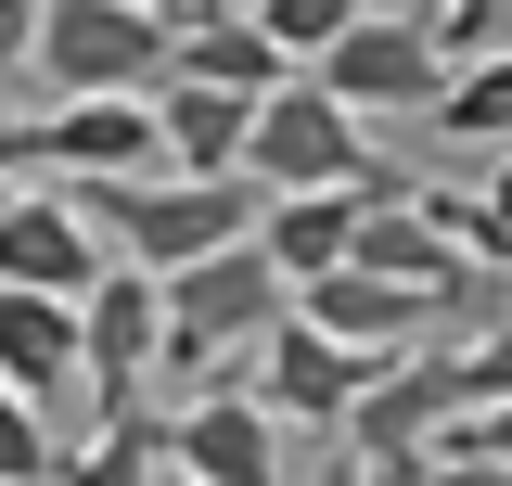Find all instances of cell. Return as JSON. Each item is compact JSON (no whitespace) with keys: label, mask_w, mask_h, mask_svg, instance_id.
<instances>
[{"label":"cell","mask_w":512,"mask_h":486,"mask_svg":"<svg viewBox=\"0 0 512 486\" xmlns=\"http://www.w3.org/2000/svg\"><path fill=\"white\" fill-rule=\"evenodd\" d=\"M282 269L256 256V243H231V256H192V269H167L154 282V320H167V346H154V371L167 384H192V397H218L231 371L282 333Z\"/></svg>","instance_id":"cell-1"},{"label":"cell","mask_w":512,"mask_h":486,"mask_svg":"<svg viewBox=\"0 0 512 486\" xmlns=\"http://www.w3.org/2000/svg\"><path fill=\"white\" fill-rule=\"evenodd\" d=\"M26 77H39L52 103H154V77H167V13H128V0H39Z\"/></svg>","instance_id":"cell-2"},{"label":"cell","mask_w":512,"mask_h":486,"mask_svg":"<svg viewBox=\"0 0 512 486\" xmlns=\"http://www.w3.org/2000/svg\"><path fill=\"white\" fill-rule=\"evenodd\" d=\"M372 141H359V116L346 103H320L308 77H282L269 103L244 116V192L256 205H282V192H372Z\"/></svg>","instance_id":"cell-3"},{"label":"cell","mask_w":512,"mask_h":486,"mask_svg":"<svg viewBox=\"0 0 512 486\" xmlns=\"http://www.w3.org/2000/svg\"><path fill=\"white\" fill-rule=\"evenodd\" d=\"M308 90H320V103H346V116H436L448 64H436V39H423L410 13H359V26L308 64Z\"/></svg>","instance_id":"cell-4"},{"label":"cell","mask_w":512,"mask_h":486,"mask_svg":"<svg viewBox=\"0 0 512 486\" xmlns=\"http://www.w3.org/2000/svg\"><path fill=\"white\" fill-rule=\"evenodd\" d=\"M154 346H167L154 282H141V269H103V282L77 295V397H90V423L141 410V371H154Z\"/></svg>","instance_id":"cell-5"},{"label":"cell","mask_w":512,"mask_h":486,"mask_svg":"<svg viewBox=\"0 0 512 486\" xmlns=\"http://www.w3.org/2000/svg\"><path fill=\"white\" fill-rule=\"evenodd\" d=\"M372 371H384V359H346L333 333H308V320L282 307V333L256 346V384H244V397H256L282 435H346V410H359V384H372Z\"/></svg>","instance_id":"cell-6"},{"label":"cell","mask_w":512,"mask_h":486,"mask_svg":"<svg viewBox=\"0 0 512 486\" xmlns=\"http://www.w3.org/2000/svg\"><path fill=\"white\" fill-rule=\"evenodd\" d=\"M346 269H359V282H397V295H423V307H448V320H474V307H487V282L461 269V243H448L410 192H384L372 218H359ZM487 320H500V307H487Z\"/></svg>","instance_id":"cell-7"},{"label":"cell","mask_w":512,"mask_h":486,"mask_svg":"<svg viewBox=\"0 0 512 486\" xmlns=\"http://www.w3.org/2000/svg\"><path fill=\"white\" fill-rule=\"evenodd\" d=\"M167 474L180 486H282V423L256 410L244 384L180 397V410H167Z\"/></svg>","instance_id":"cell-8"},{"label":"cell","mask_w":512,"mask_h":486,"mask_svg":"<svg viewBox=\"0 0 512 486\" xmlns=\"http://www.w3.org/2000/svg\"><path fill=\"white\" fill-rule=\"evenodd\" d=\"M103 282V243L64 192H13L0 205V295H39V307H77Z\"/></svg>","instance_id":"cell-9"},{"label":"cell","mask_w":512,"mask_h":486,"mask_svg":"<svg viewBox=\"0 0 512 486\" xmlns=\"http://www.w3.org/2000/svg\"><path fill=\"white\" fill-rule=\"evenodd\" d=\"M154 90L269 103V90H282V52L256 39V13H231V0H192V13H167V77H154Z\"/></svg>","instance_id":"cell-10"},{"label":"cell","mask_w":512,"mask_h":486,"mask_svg":"<svg viewBox=\"0 0 512 486\" xmlns=\"http://www.w3.org/2000/svg\"><path fill=\"white\" fill-rule=\"evenodd\" d=\"M397 180L372 192H282V205H256V256L282 269V295H308V282H333L346 269V243H359V218H372Z\"/></svg>","instance_id":"cell-11"},{"label":"cell","mask_w":512,"mask_h":486,"mask_svg":"<svg viewBox=\"0 0 512 486\" xmlns=\"http://www.w3.org/2000/svg\"><path fill=\"white\" fill-rule=\"evenodd\" d=\"M0 397H26L39 423H64V410H77V307L0 295Z\"/></svg>","instance_id":"cell-12"},{"label":"cell","mask_w":512,"mask_h":486,"mask_svg":"<svg viewBox=\"0 0 512 486\" xmlns=\"http://www.w3.org/2000/svg\"><path fill=\"white\" fill-rule=\"evenodd\" d=\"M244 116L256 103H218V90H154V154H167V180H244Z\"/></svg>","instance_id":"cell-13"},{"label":"cell","mask_w":512,"mask_h":486,"mask_svg":"<svg viewBox=\"0 0 512 486\" xmlns=\"http://www.w3.org/2000/svg\"><path fill=\"white\" fill-rule=\"evenodd\" d=\"M52 486H167V410H116L77 448H52Z\"/></svg>","instance_id":"cell-14"},{"label":"cell","mask_w":512,"mask_h":486,"mask_svg":"<svg viewBox=\"0 0 512 486\" xmlns=\"http://www.w3.org/2000/svg\"><path fill=\"white\" fill-rule=\"evenodd\" d=\"M436 128H448V141H512V52H474V64H448V90H436Z\"/></svg>","instance_id":"cell-15"},{"label":"cell","mask_w":512,"mask_h":486,"mask_svg":"<svg viewBox=\"0 0 512 486\" xmlns=\"http://www.w3.org/2000/svg\"><path fill=\"white\" fill-rule=\"evenodd\" d=\"M359 13H372V0H256V39L282 52V77H308V64L359 26Z\"/></svg>","instance_id":"cell-16"},{"label":"cell","mask_w":512,"mask_h":486,"mask_svg":"<svg viewBox=\"0 0 512 486\" xmlns=\"http://www.w3.org/2000/svg\"><path fill=\"white\" fill-rule=\"evenodd\" d=\"M436 359L461 371V423H474V410H500V397H512V320H487L474 346H436Z\"/></svg>","instance_id":"cell-17"},{"label":"cell","mask_w":512,"mask_h":486,"mask_svg":"<svg viewBox=\"0 0 512 486\" xmlns=\"http://www.w3.org/2000/svg\"><path fill=\"white\" fill-rule=\"evenodd\" d=\"M39 474H52V423L26 397H0V486H39Z\"/></svg>","instance_id":"cell-18"},{"label":"cell","mask_w":512,"mask_h":486,"mask_svg":"<svg viewBox=\"0 0 512 486\" xmlns=\"http://www.w3.org/2000/svg\"><path fill=\"white\" fill-rule=\"evenodd\" d=\"M26 52H39V0H0V128H13V90H26Z\"/></svg>","instance_id":"cell-19"},{"label":"cell","mask_w":512,"mask_h":486,"mask_svg":"<svg viewBox=\"0 0 512 486\" xmlns=\"http://www.w3.org/2000/svg\"><path fill=\"white\" fill-rule=\"evenodd\" d=\"M423 486H512V474H500V461H436Z\"/></svg>","instance_id":"cell-20"},{"label":"cell","mask_w":512,"mask_h":486,"mask_svg":"<svg viewBox=\"0 0 512 486\" xmlns=\"http://www.w3.org/2000/svg\"><path fill=\"white\" fill-rule=\"evenodd\" d=\"M308 486H359V461H346V448H333V461H320V474H308Z\"/></svg>","instance_id":"cell-21"},{"label":"cell","mask_w":512,"mask_h":486,"mask_svg":"<svg viewBox=\"0 0 512 486\" xmlns=\"http://www.w3.org/2000/svg\"><path fill=\"white\" fill-rule=\"evenodd\" d=\"M128 13H192V0H128Z\"/></svg>","instance_id":"cell-22"},{"label":"cell","mask_w":512,"mask_h":486,"mask_svg":"<svg viewBox=\"0 0 512 486\" xmlns=\"http://www.w3.org/2000/svg\"><path fill=\"white\" fill-rule=\"evenodd\" d=\"M0 205H13V167H0Z\"/></svg>","instance_id":"cell-23"},{"label":"cell","mask_w":512,"mask_h":486,"mask_svg":"<svg viewBox=\"0 0 512 486\" xmlns=\"http://www.w3.org/2000/svg\"><path fill=\"white\" fill-rule=\"evenodd\" d=\"M167 486H180V474H167Z\"/></svg>","instance_id":"cell-24"}]
</instances>
